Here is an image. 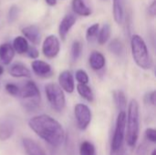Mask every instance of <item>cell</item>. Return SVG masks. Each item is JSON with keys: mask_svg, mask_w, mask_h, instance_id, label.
<instances>
[{"mask_svg": "<svg viewBox=\"0 0 156 155\" xmlns=\"http://www.w3.org/2000/svg\"><path fill=\"white\" fill-rule=\"evenodd\" d=\"M28 126L39 138L52 147L60 146L65 140V131L62 125L48 114L32 117L28 121Z\"/></svg>", "mask_w": 156, "mask_h": 155, "instance_id": "6da1fadb", "label": "cell"}, {"mask_svg": "<svg viewBox=\"0 0 156 155\" xmlns=\"http://www.w3.org/2000/svg\"><path fill=\"white\" fill-rule=\"evenodd\" d=\"M140 111L139 103L136 100L133 99L128 106V114H126V131L125 140L127 145L134 147L139 138L140 130Z\"/></svg>", "mask_w": 156, "mask_h": 155, "instance_id": "7a4b0ae2", "label": "cell"}, {"mask_svg": "<svg viewBox=\"0 0 156 155\" xmlns=\"http://www.w3.org/2000/svg\"><path fill=\"white\" fill-rule=\"evenodd\" d=\"M132 55L136 65L142 69L148 70L153 67V60L150 56L147 45L144 38L139 35H133L131 38Z\"/></svg>", "mask_w": 156, "mask_h": 155, "instance_id": "3957f363", "label": "cell"}, {"mask_svg": "<svg viewBox=\"0 0 156 155\" xmlns=\"http://www.w3.org/2000/svg\"><path fill=\"white\" fill-rule=\"evenodd\" d=\"M17 97L24 100L25 107L28 110L36 109L40 102V91L33 80H27L19 87Z\"/></svg>", "mask_w": 156, "mask_h": 155, "instance_id": "277c9868", "label": "cell"}, {"mask_svg": "<svg viewBox=\"0 0 156 155\" xmlns=\"http://www.w3.org/2000/svg\"><path fill=\"white\" fill-rule=\"evenodd\" d=\"M46 97L53 110L62 111L66 106V97L64 91L56 83H48L45 85Z\"/></svg>", "mask_w": 156, "mask_h": 155, "instance_id": "5b68a950", "label": "cell"}, {"mask_svg": "<svg viewBox=\"0 0 156 155\" xmlns=\"http://www.w3.org/2000/svg\"><path fill=\"white\" fill-rule=\"evenodd\" d=\"M125 131H126V112L120 111L117 120L113 137L112 140V153H119L122 150L123 142L125 139Z\"/></svg>", "mask_w": 156, "mask_h": 155, "instance_id": "8992f818", "label": "cell"}, {"mask_svg": "<svg viewBox=\"0 0 156 155\" xmlns=\"http://www.w3.org/2000/svg\"><path fill=\"white\" fill-rule=\"evenodd\" d=\"M74 116H75L77 127L81 131H85L89 127L92 117L91 111L86 104L83 103H78L75 105Z\"/></svg>", "mask_w": 156, "mask_h": 155, "instance_id": "52a82bcc", "label": "cell"}, {"mask_svg": "<svg viewBox=\"0 0 156 155\" xmlns=\"http://www.w3.org/2000/svg\"><path fill=\"white\" fill-rule=\"evenodd\" d=\"M60 51V42L59 39L55 35L48 36L42 44V52L47 58H56Z\"/></svg>", "mask_w": 156, "mask_h": 155, "instance_id": "ba28073f", "label": "cell"}, {"mask_svg": "<svg viewBox=\"0 0 156 155\" xmlns=\"http://www.w3.org/2000/svg\"><path fill=\"white\" fill-rule=\"evenodd\" d=\"M58 86L63 91L72 93L75 90V81L73 74L69 70H64L58 75Z\"/></svg>", "mask_w": 156, "mask_h": 155, "instance_id": "9c48e42d", "label": "cell"}, {"mask_svg": "<svg viewBox=\"0 0 156 155\" xmlns=\"http://www.w3.org/2000/svg\"><path fill=\"white\" fill-rule=\"evenodd\" d=\"M77 21L76 16L73 14H67L64 16V17L61 19L59 26H58V35L61 38V40H65L69 32L72 28V26L75 25Z\"/></svg>", "mask_w": 156, "mask_h": 155, "instance_id": "30bf717a", "label": "cell"}, {"mask_svg": "<svg viewBox=\"0 0 156 155\" xmlns=\"http://www.w3.org/2000/svg\"><path fill=\"white\" fill-rule=\"evenodd\" d=\"M33 72L40 78H48L52 75L51 66L46 61L40 59H35L31 63Z\"/></svg>", "mask_w": 156, "mask_h": 155, "instance_id": "8fae6325", "label": "cell"}, {"mask_svg": "<svg viewBox=\"0 0 156 155\" xmlns=\"http://www.w3.org/2000/svg\"><path fill=\"white\" fill-rule=\"evenodd\" d=\"M24 37L27 40H29L34 45H38L41 40V34L39 28L36 26H27L21 29Z\"/></svg>", "mask_w": 156, "mask_h": 155, "instance_id": "7c38bea8", "label": "cell"}, {"mask_svg": "<svg viewBox=\"0 0 156 155\" xmlns=\"http://www.w3.org/2000/svg\"><path fill=\"white\" fill-rule=\"evenodd\" d=\"M22 144L27 155H47L42 147L30 138H24L22 140Z\"/></svg>", "mask_w": 156, "mask_h": 155, "instance_id": "4fadbf2b", "label": "cell"}, {"mask_svg": "<svg viewBox=\"0 0 156 155\" xmlns=\"http://www.w3.org/2000/svg\"><path fill=\"white\" fill-rule=\"evenodd\" d=\"M89 63L93 70L99 71L105 67L106 59L102 53L99 51H93L89 58Z\"/></svg>", "mask_w": 156, "mask_h": 155, "instance_id": "5bb4252c", "label": "cell"}, {"mask_svg": "<svg viewBox=\"0 0 156 155\" xmlns=\"http://www.w3.org/2000/svg\"><path fill=\"white\" fill-rule=\"evenodd\" d=\"M15 50L10 43H4L0 45V59L4 65H9L14 57H15Z\"/></svg>", "mask_w": 156, "mask_h": 155, "instance_id": "9a60e30c", "label": "cell"}, {"mask_svg": "<svg viewBox=\"0 0 156 155\" xmlns=\"http://www.w3.org/2000/svg\"><path fill=\"white\" fill-rule=\"evenodd\" d=\"M72 11L80 16H89L91 15V9L85 0H71Z\"/></svg>", "mask_w": 156, "mask_h": 155, "instance_id": "2e32d148", "label": "cell"}, {"mask_svg": "<svg viewBox=\"0 0 156 155\" xmlns=\"http://www.w3.org/2000/svg\"><path fill=\"white\" fill-rule=\"evenodd\" d=\"M8 73L14 78H30L31 77V71L25 65L21 63L13 64L9 68Z\"/></svg>", "mask_w": 156, "mask_h": 155, "instance_id": "e0dca14e", "label": "cell"}, {"mask_svg": "<svg viewBox=\"0 0 156 155\" xmlns=\"http://www.w3.org/2000/svg\"><path fill=\"white\" fill-rule=\"evenodd\" d=\"M112 13L114 21L118 25H122L124 21V6L122 0H113Z\"/></svg>", "mask_w": 156, "mask_h": 155, "instance_id": "ac0fdd59", "label": "cell"}, {"mask_svg": "<svg viewBox=\"0 0 156 155\" xmlns=\"http://www.w3.org/2000/svg\"><path fill=\"white\" fill-rule=\"evenodd\" d=\"M12 47H13L15 52H16L19 55H23V54L27 53V51L29 48V45H28L27 40L23 36H17L14 38Z\"/></svg>", "mask_w": 156, "mask_h": 155, "instance_id": "d6986e66", "label": "cell"}, {"mask_svg": "<svg viewBox=\"0 0 156 155\" xmlns=\"http://www.w3.org/2000/svg\"><path fill=\"white\" fill-rule=\"evenodd\" d=\"M113 100L117 109L120 111H125L127 108V99L124 92L121 90H116L113 91Z\"/></svg>", "mask_w": 156, "mask_h": 155, "instance_id": "ffe728a7", "label": "cell"}, {"mask_svg": "<svg viewBox=\"0 0 156 155\" xmlns=\"http://www.w3.org/2000/svg\"><path fill=\"white\" fill-rule=\"evenodd\" d=\"M77 91L81 96V98H83L87 101L92 102L94 100L93 91H92L91 88L90 86H88V84H78L77 85Z\"/></svg>", "mask_w": 156, "mask_h": 155, "instance_id": "44dd1931", "label": "cell"}, {"mask_svg": "<svg viewBox=\"0 0 156 155\" xmlns=\"http://www.w3.org/2000/svg\"><path fill=\"white\" fill-rule=\"evenodd\" d=\"M111 33H112L111 26L109 24H104L102 27L99 30V33L97 36L98 43L101 46L105 45L111 37Z\"/></svg>", "mask_w": 156, "mask_h": 155, "instance_id": "7402d4cb", "label": "cell"}, {"mask_svg": "<svg viewBox=\"0 0 156 155\" xmlns=\"http://www.w3.org/2000/svg\"><path fill=\"white\" fill-rule=\"evenodd\" d=\"M14 133V126L9 122H3L0 124V141L8 140Z\"/></svg>", "mask_w": 156, "mask_h": 155, "instance_id": "603a6c76", "label": "cell"}, {"mask_svg": "<svg viewBox=\"0 0 156 155\" xmlns=\"http://www.w3.org/2000/svg\"><path fill=\"white\" fill-rule=\"evenodd\" d=\"M109 50L112 53V54H114V55H116V56H121L122 54V52H123V44H122V42L120 40V39H117V38H114V39H112L111 42H110V44H109Z\"/></svg>", "mask_w": 156, "mask_h": 155, "instance_id": "cb8c5ba5", "label": "cell"}, {"mask_svg": "<svg viewBox=\"0 0 156 155\" xmlns=\"http://www.w3.org/2000/svg\"><path fill=\"white\" fill-rule=\"evenodd\" d=\"M82 52V44L79 40H75L72 43L71 46V50H70V58L73 62L77 61L79 58L80 57Z\"/></svg>", "mask_w": 156, "mask_h": 155, "instance_id": "d4e9b609", "label": "cell"}, {"mask_svg": "<svg viewBox=\"0 0 156 155\" xmlns=\"http://www.w3.org/2000/svg\"><path fill=\"white\" fill-rule=\"evenodd\" d=\"M80 155H96L94 145L89 141L82 142L80 147Z\"/></svg>", "mask_w": 156, "mask_h": 155, "instance_id": "484cf974", "label": "cell"}, {"mask_svg": "<svg viewBox=\"0 0 156 155\" xmlns=\"http://www.w3.org/2000/svg\"><path fill=\"white\" fill-rule=\"evenodd\" d=\"M99 30H100V24L99 23L92 24L90 26L88 27V29L86 31V39L90 42L93 41L97 37Z\"/></svg>", "mask_w": 156, "mask_h": 155, "instance_id": "4316f807", "label": "cell"}, {"mask_svg": "<svg viewBox=\"0 0 156 155\" xmlns=\"http://www.w3.org/2000/svg\"><path fill=\"white\" fill-rule=\"evenodd\" d=\"M76 80L78 81V84H88L90 81V78L88 73L83 69H78L75 74Z\"/></svg>", "mask_w": 156, "mask_h": 155, "instance_id": "83f0119b", "label": "cell"}, {"mask_svg": "<svg viewBox=\"0 0 156 155\" xmlns=\"http://www.w3.org/2000/svg\"><path fill=\"white\" fill-rule=\"evenodd\" d=\"M19 16V8L16 5H12L9 10H8V14H7V19L10 23L15 22L17 17Z\"/></svg>", "mask_w": 156, "mask_h": 155, "instance_id": "f1b7e54d", "label": "cell"}, {"mask_svg": "<svg viewBox=\"0 0 156 155\" xmlns=\"http://www.w3.org/2000/svg\"><path fill=\"white\" fill-rule=\"evenodd\" d=\"M5 91L12 95V96H15V97H17L18 96V93H19V87L14 83H6L5 86Z\"/></svg>", "mask_w": 156, "mask_h": 155, "instance_id": "f546056e", "label": "cell"}, {"mask_svg": "<svg viewBox=\"0 0 156 155\" xmlns=\"http://www.w3.org/2000/svg\"><path fill=\"white\" fill-rule=\"evenodd\" d=\"M145 138L153 143H156V130L153 129V128H148L146 129L145 131Z\"/></svg>", "mask_w": 156, "mask_h": 155, "instance_id": "4dcf8cb0", "label": "cell"}, {"mask_svg": "<svg viewBox=\"0 0 156 155\" xmlns=\"http://www.w3.org/2000/svg\"><path fill=\"white\" fill-rule=\"evenodd\" d=\"M26 54L27 55L28 58H30L32 59H37L39 56V52L36 47H29Z\"/></svg>", "mask_w": 156, "mask_h": 155, "instance_id": "1f68e13d", "label": "cell"}, {"mask_svg": "<svg viewBox=\"0 0 156 155\" xmlns=\"http://www.w3.org/2000/svg\"><path fill=\"white\" fill-rule=\"evenodd\" d=\"M148 11H149V15L153 17H154L156 15V2L155 0L153 1V3L149 5V8H148Z\"/></svg>", "mask_w": 156, "mask_h": 155, "instance_id": "d6a6232c", "label": "cell"}, {"mask_svg": "<svg viewBox=\"0 0 156 155\" xmlns=\"http://www.w3.org/2000/svg\"><path fill=\"white\" fill-rule=\"evenodd\" d=\"M155 97H156L155 90H153L152 92H150V93L147 95L148 102H150L153 106H154V105H155Z\"/></svg>", "mask_w": 156, "mask_h": 155, "instance_id": "836d02e7", "label": "cell"}, {"mask_svg": "<svg viewBox=\"0 0 156 155\" xmlns=\"http://www.w3.org/2000/svg\"><path fill=\"white\" fill-rule=\"evenodd\" d=\"M45 2L49 6H55L57 5V0H45Z\"/></svg>", "mask_w": 156, "mask_h": 155, "instance_id": "e575fe53", "label": "cell"}, {"mask_svg": "<svg viewBox=\"0 0 156 155\" xmlns=\"http://www.w3.org/2000/svg\"><path fill=\"white\" fill-rule=\"evenodd\" d=\"M4 73V68L0 65V76Z\"/></svg>", "mask_w": 156, "mask_h": 155, "instance_id": "d590c367", "label": "cell"}, {"mask_svg": "<svg viewBox=\"0 0 156 155\" xmlns=\"http://www.w3.org/2000/svg\"><path fill=\"white\" fill-rule=\"evenodd\" d=\"M151 155H156V150H154L153 153H151Z\"/></svg>", "mask_w": 156, "mask_h": 155, "instance_id": "8d00e7d4", "label": "cell"}]
</instances>
